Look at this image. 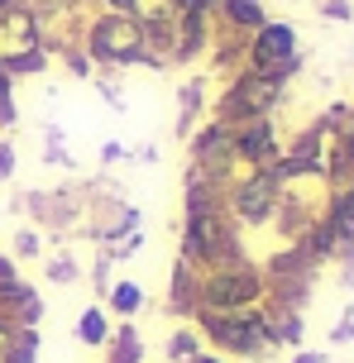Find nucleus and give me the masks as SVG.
<instances>
[{"mask_svg":"<svg viewBox=\"0 0 354 363\" xmlns=\"http://www.w3.org/2000/svg\"><path fill=\"white\" fill-rule=\"evenodd\" d=\"M139 249H144V230H134V235H125L120 244H111V258H115V268H120V263H130V258L139 254Z\"/></svg>","mask_w":354,"mask_h":363,"instance_id":"2f4dec72","label":"nucleus"},{"mask_svg":"<svg viewBox=\"0 0 354 363\" xmlns=\"http://www.w3.org/2000/svg\"><path fill=\"white\" fill-rule=\"evenodd\" d=\"M87 277H92V291H96V296H106V291H111V282H115V258H111V249H96Z\"/></svg>","mask_w":354,"mask_h":363,"instance_id":"cd10ccee","label":"nucleus"},{"mask_svg":"<svg viewBox=\"0 0 354 363\" xmlns=\"http://www.w3.org/2000/svg\"><path fill=\"white\" fill-rule=\"evenodd\" d=\"M82 48L96 62V72H125L144 62V24L134 15H106L92 10L82 24Z\"/></svg>","mask_w":354,"mask_h":363,"instance_id":"f03ea898","label":"nucleus"},{"mask_svg":"<svg viewBox=\"0 0 354 363\" xmlns=\"http://www.w3.org/2000/svg\"><path fill=\"white\" fill-rule=\"evenodd\" d=\"M10 258H43V235L34 225H19L15 239H10Z\"/></svg>","mask_w":354,"mask_h":363,"instance_id":"c85d7f7f","label":"nucleus"},{"mask_svg":"<svg viewBox=\"0 0 354 363\" xmlns=\"http://www.w3.org/2000/svg\"><path fill=\"white\" fill-rule=\"evenodd\" d=\"M201 349H206V345H201V335H197V325H177V330L168 335V359H172V363H192Z\"/></svg>","mask_w":354,"mask_h":363,"instance_id":"bb28decb","label":"nucleus"},{"mask_svg":"<svg viewBox=\"0 0 354 363\" xmlns=\"http://www.w3.org/2000/svg\"><path fill=\"white\" fill-rule=\"evenodd\" d=\"M249 254L244 249V230L225 211H206V216H182L177 230V258H187L192 268H221L230 258Z\"/></svg>","mask_w":354,"mask_h":363,"instance_id":"20e7f679","label":"nucleus"},{"mask_svg":"<svg viewBox=\"0 0 354 363\" xmlns=\"http://www.w3.org/2000/svg\"><path fill=\"white\" fill-rule=\"evenodd\" d=\"M197 311H201V268H192L187 258H172V272H168V315H177L182 325H192Z\"/></svg>","mask_w":354,"mask_h":363,"instance_id":"4468645a","label":"nucleus"},{"mask_svg":"<svg viewBox=\"0 0 354 363\" xmlns=\"http://www.w3.org/2000/svg\"><path fill=\"white\" fill-rule=\"evenodd\" d=\"M331 345H354V311L350 306H345V315H340V320H336V325H331Z\"/></svg>","mask_w":354,"mask_h":363,"instance_id":"72a5a7b5","label":"nucleus"},{"mask_svg":"<svg viewBox=\"0 0 354 363\" xmlns=\"http://www.w3.org/2000/svg\"><path fill=\"white\" fill-rule=\"evenodd\" d=\"M158 158H163V153H158V144H144V148H134V163H144V167H153Z\"/></svg>","mask_w":354,"mask_h":363,"instance_id":"4c0bfd02","label":"nucleus"},{"mask_svg":"<svg viewBox=\"0 0 354 363\" xmlns=\"http://www.w3.org/2000/svg\"><path fill=\"white\" fill-rule=\"evenodd\" d=\"M235 129V158H240V172H254V167H273L282 153V129L278 115H249Z\"/></svg>","mask_w":354,"mask_h":363,"instance_id":"9b49d317","label":"nucleus"},{"mask_svg":"<svg viewBox=\"0 0 354 363\" xmlns=\"http://www.w3.org/2000/svg\"><path fill=\"white\" fill-rule=\"evenodd\" d=\"M192 363H230V359H221V354H211V349H201V354H197Z\"/></svg>","mask_w":354,"mask_h":363,"instance_id":"a19ab883","label":"nucleus"},{"mask_svg":"<svg viewBox=\"0 0 354 363\" xmlns=\"http://www.w3.org/2000/svg\"><path fill=\"white\" fill-rule=\"evenodd\" d=\"M111 330H115L111 311L101 306V301H87V306H82V315L72 320V340H77V345H87V349H106Z\"/></svg>","mask_w":354,"mask_h":363,"instance_id":"aec40b11","label":"nucleus"},{"mask_svg":"<svg viewBox=\"0 0 354 363\" xmlns=\"http://www.w3.org/2000/svg\"><path fill=\"white\" fill-rule=\"evenodd\" d=\"M177 5H182V10H201V15H216V5H221V0H177Z\"/></svg>","mask_w":354,"mask_h":363,"instance_id":"58836bf2","label":"nucleus"},{"mask_svg":"<svg viewBox=\"0 0 354 363\" xmlns=\"http://www.w3.org/2000/svg\"><path fill=\"white\" fill-rule=\"evenodd\" d=\"M38 158H43L48 167L77 172V158L67 153V144H62V125H57V120H43V148H38Z\"/></svg>","mask_w":354,"mask_h":363,"instance_id":"a878e982","label":"nucleus"},{"mask_svg":"<svg viewBox=\"0 0 354 363\" xmlns=\"http://www.w3.org/2000/svg\"><path fill=\"white\" fill-rule=\"evenodd\" d=\"M5 282H19V258H10V254H0V287Z\"/></svg>","mask_w":354,"mask_h":363,"instance_id":"e433bc0d","label":"nucleus"},{"mask_svg":"<svg viewBox=\"0 0 354 363\" xmlns=\"http://www.w3.org/2000/svg\"><path fill=\"white\" fill-rule=\"evenodd\" d=\"M336 263H340V277H345V287H354V244H345V249H340Z\"/></svg>","mask_w":354,"mask_h":363,"instance_id":"c9c22d12","label":"nucleus"},{"mask_svg":"<svg viewBox=\"0 0 354 363\" xmlns=\"http://www.w3.org/2000/svg\"><path fill=\"white\" fill-rule=\"evenodd\" d=\"M15 172H19V153H15V144H10V134H0V186H10Z\"/></svg>","mask_w":354,"mask_h":363,"instance_id":"7c9ffc66","label":"nucleus"},{"mask_svg":"<svg viewBox=\"0 0 354 363\" xmlns=\"http://www.w3.org/2000/svg\"><path fill=\"white\" fill-rule=\"evenodd\" d=\"M263 296H268L263 268L249 254L201 272V311H244V306H259Z\"/></svg>","mask_w":354,"mask_h":363,"instance_id":"423d86ee","label":"nucleus"},{"mask_svg":"<svg viewBox=\"0 0 354 363\" xmlns=\"http://www.w3.org/2000/svg\"><path fill=\"white\" fill-rule=\"evenodd\" d=\"M43 315H48V306L34 282L19 277V282L0 287V330H43Z\"/></svg>","mask_w":354,"mask_h":363,"instance_id":"f8f14e48","label":"nucleus"},{"mask_svg":"<svg viewBox=\"0 0 354 363\" xmlns=\"http://www.w3.org/2000/svg\"><path fill=\"white\" fill-rule=\"evenodd\" d=\"M101 306L111 311V320H134V315L144 311V287H139L134 277H115L111 291L101 296Z\"/></svg>","mask_w":354,"mask_h":363,"instance_id":"412c9836","label":"nucleus"},{"mask_svg":"<svg viewBox=\"0 0 354 363\" xmlns=\"http://www.w3.org/2000/svg\"><path fill=\"white\" fill-rule=\"evenodd\" d=\"M5 62V72L15 77V82H29V77H43L53 67V53L48 48H29V53H15V57H0Z\"/></svg>","mask_w":354,"mask_h":363,"instance_id":"393cba45","label":"nucleus"},{"mask_svg":"<svg viewBox=\"0 0 354 363\" xmlns=\"http://www.w3.org/2000/svg\"><path fill=\"white\" fill-rule=\"evenodd\" d=\"M211 115V96H206V77H187L177 86V120H172V134L187 144V134Z\"/></svg>","mask_w":354,"mask_h":363,"instance_id":"f3484780","label":"nucleus"},{"mask_svg":"<svg viewBox=\"0 0 354 363\" xmlns=\"http://www.w3.org/2000/svg\"><path fill=\"white\" fill-rule=\"evenodd\" d=\"M282 101H287V86H282V82L240 67L235 77H225V86L216 91L211 115L225 120V125H240V120H249V115H278Z\"/></svg>","mask_w":354,"mask_h":363,"instance_id":"39448f33","label":"nucleus"},{"mask_svg":"<svg viewBox=\"0 0 354 363\" xmlns=\"http://www.w3.org/2000/svg\"><path fill=\"white\" fill-rule=\"evenodd\" d=\"M125 163H134V148H125L120 139H106L101 144V167L111 172V167H125Z\"/></svg>","mask_w":354,"mask_h":363,"instance_id":"c756f323","label":"nucleus"},{"mask_svg":"<svg viewBox=\"0 0 354 363\" xmlns=\"http://www.w3.org/2000/svg\"><path fill=\"white\" fill-rule=\"evenodd\" d=\"M24 216L48 244H72L82 235V216H87V182H62V186H29L19 191Z\"/></svg>","mask_w":354,"mask_h":363,"instance_id":"7ed1b4c3","label":"nucleus"},{"mask_svg":"<svg viewBox=\"0 0 354 363\" xmlns=\"http://www.w3.org/2000/svg\"><path fill=\"white\" fill-rule=\"evenodd\" d=\"M292 363H326V354H321V349H297Z\"/></svg>","mask_w":354,"mask_h":363,"instance_id":"ea45409f","label":"nucleus"},{"mask_svg":"<svg viewBox=\"0 0 354 363\" xmlns=\"http://www.w3.org/2000/svg\"><path fill=\"white\" fill-rule=\"evenodd\" d=\"M316 10H321V19H336V24H350V19H354L350 0H321Z\"/></svg>","mask_w":354,"mask_h":363,"instance_id":"473e14b6","label":"nucleus"},{"mask_svg":"<svg viewBox=\"0 0 354 363\" xmlns=\"http://www.w3.org/2000/svg\"><path fill=\"white\" fill-rule=\"evenodd\" d=\"M211 43H216V15L182 10L177 15V43H172V67H197V62H206Z\"/></svg>","mask_w":354,"mask_h":363,"instance_id":"ddd939ff","label":"nucleus"},{"mask_svg":"<svg viewBox=\"0 0 354 363\" xmlns=\"http://www.w3.org/2000/svg\"><path fill=\"white\" fill-rule=\"evenodd\" d=\"M206 211H225V186L211 182L206 172L187 167L182 177V216H206Z\"/></svg>","mask_w":354,"mask_h":363,"instance_id":"a211bd4d","label":"nucleus"},{"mask_svg":"<svg viewBox=\"0 0 354 363\" xmlns=\"http://www.w3.org/2000/svg\"><path fill=\"white\" fill-rule=\"evenodd\" d=\"M106 363H144V335L134 320H115L111 340H106Z\"/></svg>","mask_w":354,"mask_h":363,"instance_id":"4be33fe9","label":"nucleus"},{"mask_svg":"<svg viewBox=\"0 0 354 363\" xmlns=\"http://www.w3.org/2000/svg\"><path fill=\"white\" fill-rule=\"evenodd\" d=\"M29 48H43V24H38L34 5H29V0H19L15 10L0 19V57L29 53Z\"/></svg>","mask_w":354,"mask_h":363,"instance_id":"2eb2a0df","label":"nucleus"},{"mask_svg":"<svg viewBox=\"0 0 354 363\" xmlns=\"http://www.w3.org/2000/svg\"><path fill=\"white\" fill-rule=\"evenodd\" d=\"M259 268H263L268 301H282V306H292V311H306V306H311V291H316V272L321 268H311V263H306L292 244L273 249Z\"/></svg>","mask_w":354,"mask_h":363,"instance_id":"9d476101","label":"nucleus"},{"mask_svg":"<svg viewBox=\"0 0 354 363\" xmlns=\"http://www.w3.org/2000/svg\"><path fill=\"white\" fill-rule=\"evenodd\" d=\"M82 272H87V268H82V258L67 254V249H57V254L43 258V282H48V287H77Z\"/></svg>","mask_w":354,"mask_h":363,"instance_id":"5701e85b","label":"nucleus"},{"mask_svg":"<svg viewBox=\"0 0 354 363\" xmlns=\"http://www.w3.org/2000/svg\"><path fill=\"white\" fill-rule=\"evenodd\" d=\"M263 311V320H268V335H273V349H306V311H292V306H282V301H268L263 296L259 301Z\"/></svg>","mask_w":354,"mask_h":363,"instance_id":"dca6fc26","label":"nucleus"},{"mask_svg":"<svg viewBox=\"0 0 354 363\" xmlns=\"http://www.w3.org/2000/svg\"><path fill=\"white\" fill-rule=\"evenodd\" d=\"M96 91L106 96V106H111V110H125V91L115 86V82H106V77H96Z\"/></svg>","mask_w":354,"mask_h":363,"instance_id":"f704fd0d","label":"nucleus"},{"mask_svg":"<svg viewBox=\"0 0 354 363\" xmlns=\"http://www.w3.org/2000/svg\"><path fill=\"white\" fill-rule=\"evenodd\" d=\"M38 354H43V330H15L0 349V363H38Z\"/></svg>","mask_w":354,"mask_h":363,"instance_id":"b1692460","label":"nucleus"},{"mask_svg":"<svg viewBox=\"0 0 354 363\" xmlns=\"http://www.w3.org/2000/svg\"><path fill=\"white\" fill-rule=\"evenodd\" d=\"M197 335L211 354H221L230 363H263L273 359V335H268V320H263L259 306L244 311H197Z\"/></svg>","mask_w":354,"mask_h":363,"instance_id":"f257e3e1","label":"nucleus"},{"mask_svg":"<svg viewBox=\"0 0 354 363\" xmlns=\"http://www.w3.org/2000/svg\"><path fill=\"white\" fill-rule=\"evenodd\" d=\"M268 19H273V15H268L263 0H221V5H216V24L240 29V34H254V29H263Z\"/></svg>","mask_w":354,"mask_h":363,"instance_id":"6ab92c4d","label":"nucleus"},{"mask_svg":"<svg viewBox=\"0 0 354 363\" xmlns=\"http://www.w3.org/2000/svg\"><path fill=\"white\" fill-rule=\"evenodd\" d=\"M302 38L297 29L287 24V19H268L263 29H254L249 34V53H244V67L259 77H273V82H292V77L302 72Z\"/></svg>","mask_w":354,"mask_h":363,"instance_id":"0eeeda50","label":"nucleus"},{"mask_svg":"<svg viewBox=\"0 0 354 363\" xmlns=\"http://www.w3.org/2000/svg\"><path fill=\"white\" fill-rule=\"evenodd\" d=\"M187 167H197V172H206L211 182L230 186V182L240 177V158H235V129L225 125V120H216V115H206L201 125L187 134Z\"/></svg>","mask_w":354,"mask_h":363,"instance_id":"6e6552de","label":"nucleus"},{"mask_svg":"<svg viewBox=\"0 0 354 363\" xmlns=\"http://www.w3.org/2000/svg\"><path fill=\"white\" fill-rule=\"evenodd\" d=\"M278 196H282V186L273 182V172H268V167L240 172V177L225 186V216L235 220L240 230H263V225H273Z\"/></svg>","mask_w":354,"mask_h":363,"instance_id":"1a4fd4ad","label":"nucleus"}]
</instances>
